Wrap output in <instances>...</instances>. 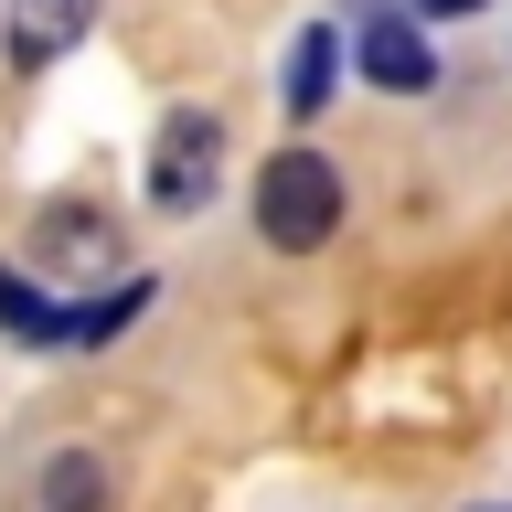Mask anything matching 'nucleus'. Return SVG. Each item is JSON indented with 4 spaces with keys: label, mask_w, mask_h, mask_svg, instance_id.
<instances>
[{
    "label": "nucleus",
    "mask_w": 512,
    "mask_h": 512,
    "mask_svg": "<svg viewBox=\"0 0 512 512\" xmlns=\"http://www.w3.org/2000/svg\"><path fill=\"white\" fill-rule=\"evenodd\" d=\"M0 331H22V342L64 352V310H54V299H43L32 278H0Z\"/></svg>",
    "instance_id": "nucleus-8"
},
{
    "label": "nucleus",
    "mask_w": 512,
    "mask_h": 512,
    "mask_svg": "<svg viewBox=\"0 0 512 512\" xmlns=\"http://www.w3.org/2000/svg\"><path fill=\"white\" fill-rule=\"evenodd\" d=\"M32 246H43V256H64V267H107V256H118V224L96 214V203H54Z\"/></svg>",
    "instance_id": "nucleus-6"
},
{
    "label": "nucleus",
    "mask_w": 512,
    "mask_h": 512,
    "mask_svg": "<svg viewBox=\"0 0 512 512\" xmlns=\"http://www.w3.org/2000/svg\"><path fill=\"white\" fill-rule=\"evenodd\" d=\"M480 512H502V502H480Z\"/></svg>",
    "instance_id": "nucleus-11"
},
{
    "label": "nucleus",
    "mask_w": 512,
    "mask_h": 512,
    "mask_svg": "<svg viewBox=\"0 0 512 512\" xmlns=\"http://www.w3.org/2000/svg\"><path fill=\"white\" fill-rule=\"evenodd\" d=\"M224 182V128L203 118V107H182V118H160V150H150V203L160 214H203Z\"/></svg>",
    "instance_id": "nucleus-2"
},
{
    "label": "nucleus",
    "mask_w": 512,
    "mask_h": 512,
    "mask_svg": "<svg viewBox=\"0 0 512 512\" xmlns=\"http://www.w3.org/2000/svg\"><path fill=\"white\" fill-rule=\"evenodd\" d=\"M352 54H363V75H374L384 96H427V86H438V64H427V32H416L406 11H363Z\"/></svg>",
    "instance_id": "nucleus-3"
},
{
    "label": "nucleus",
    "mask_w": 512,
    "mask_h": 512,
    "mask_svg": "<svg viewBox=\"0 0 512 512\" xmlns=\"http://www.w3.org/2000/svg\"><path fill=\"white\" fill-rule=\"evenodd\" d=\"M96 22V0H11V64L22 75H43L54 54H75Z\"/></svg>",
    "instance_id": "nucleus-4"
},
{
    "label": "nucleus",
    "mask_w": 512,
    "mask_h": 512,
    "mask_svg": "<svg viewBox=\"0 0 512 512\" xmlns=\"http://www.w3.org/2000/svg\"><path fill=\"white\" fill-rule=\"evenodd\" d=\"M139 310H150V288H139V278H128V288H107L96 310H64V352H96L107 331H128Z\"/></svg>",
    "instance_id": "nucleus-7"
},
{
    "label": "nucleus",
    "mask_w": 512,
    "mask_h": 512,
    "mask_svg": "<svg viewBox=\"0 0 512 512\" xmlns=\"http://www.w3.org/2000/svg\"><path fill=\"white\" fill-rule=\"evenodd\" d=\"M459 11H480V0H427V22H459Z\"/></svg>",
    "instance_id": "nucleus-10"
},
{
    "label": "nucleus",
    "mask_w": 512,
    "mask_h": 512,
    "mask_svg": "<svg viewBox=\"0 0 512 512\" xmlns=\"http://www.w3.org/2000/svg\"><path fill=\"white\" fill-rule=\"evenodd\" d=\"M43 502L54 512H107V470H96V459H54V470H43Z\"/></svg>",
    "instance_id": "nucleus-9"
},
{
    "label": "nucleus",
    "mask_w": 512,
    "mask_h": 512,
    "mask_svg": "<svg viewBox=\"0 0 512 512\" xmlns=\"http://www.w3.org/2000/svg\"><path fill=\"white\" fill-rule=\"evenodd\" d=\"M256 224H267V246L288 256H310L331 224H342V171L320 150H278V160H256Z\"/></svg>",
    "instance_id": "nucleus-1"
},
{
    "label": "nucleus",
    "mask_w": 512,
    "mask_h": 512,
    "mask_svg": "<svg viewBox=\"0 0 512 512\" xmlns=\"http://www.w3.org/2000/svg\"><path fill=\"white\" fill-rule=\"evenodd\" d=\"M331 75H342V32H299V43H288V118H320V107H331Z\"/></svg>",
    "instance_id": "nucleus-5"
}]
</instances>
